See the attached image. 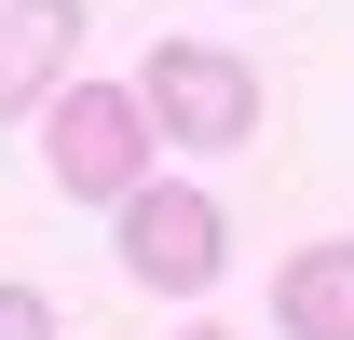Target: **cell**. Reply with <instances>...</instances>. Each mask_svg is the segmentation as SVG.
Masks as SVG:
<instances>
[{"label":"cell","mask_w":354,"mask_h":340,"mask_svg":"<svg viewBox=\"0 0 354 340\" xmlns=\"http://www.w3.org/2000/svg\"><path fill=\"white\" fill-rule=\"evenodd\" d=\"M41 164L68 205H136L150 191V109H136L123 82H68L41 109Z\"/></svg>","instance_id":"cell-1"},{"label":"cell","mask_w":354,"mask_h":340,"mask_svg":"<svg viewBox=\"0 0 354 340\" xmlns=\"http://www.w3.org/2000/svg\"><path fill=\"white\" fill-rule=\"evenodd\" d=\"M136 109H150V136H177V150H245V136H259V68L218 55V41H150Z\"/></svg>","instance_id":"cell-2"},{"label":"cell","mask_w":354,"mask_h":340,"mask_svg":"<svg viewBox=\"0 0 354 340\" xmlns=\"http://www.w3.org/2000/svg\"><path fill=\"white\" fill-rule=\"evenodd\" d=\"M218 258H232V218H218V191H191V177H150L123 205V272L150 299H205L218 286Z\"/></svg>","instance_id":"cell-3"},{"label":"cell","mask_w":354,"mask_h":340,"mask_svg":"<svg viewBox=\"0 0 354 340\" xmlns=\"http://www.w3.org/2000/svg\"><path fill=\"white\" fill-rule=\"evenodd\" d=\"M82 55V0H0V123H41Z\"/></svg>","instance_id":"cell-4"},{"label":"cell","mask_w":354,"mask_h":340,"mask_svg":"<svg viewBox=\"0 0 354 340\" xmlns=\"http://www.w3.org/2000/svg\"><path fill=\"white\" fill-rule=\"evenodd\" d=\"M272 313H286V340H354V245H300L272 272Z\"/></svg>","instance_id":"cell-5"},{"label":"cell","mask_w":354,"mask_h":340,"mask_svg":"<svg viewBox=\"0 0 354 340\" xmlns=\"http://www.w3.org/2000/svg\"><path fill=\"white\" fill-rule=\"evenodd\" d=\"M0 340H55V299L41 286H0Z\"/></svg>","instance_id":"cell-6"},{"label":"cell","mask_w":354,"mask_h":340,"mask_svg":"<svg viewBox=\"0 0 354 340\" xmlns=\"http://www.w3.org/2000/svg\"><path fill=\"white\" fill-rule=\"evenodd\" d=\"M177 340H232V327H177Z\"/></svg>","instance_id":"cell-7"}]
</instances>
